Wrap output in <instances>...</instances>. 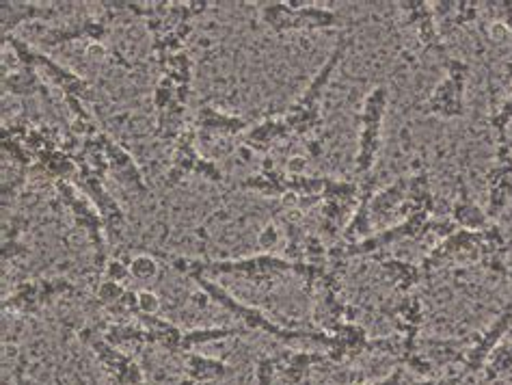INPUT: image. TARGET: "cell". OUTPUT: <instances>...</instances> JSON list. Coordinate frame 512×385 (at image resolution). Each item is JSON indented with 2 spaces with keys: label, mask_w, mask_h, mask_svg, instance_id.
I'll list each match as a JSON object with an SVG mask.
<instances>
[{
  "label": "cell",
  "mask_w": 512,
  "mask_h": 385,
  "mask_svg": "<svg viewBox=\"0 0 512 385\" xmlns=\"http://www.w3.org/2000/svg\"><path fill=\"white\" fill-rule=\"evenodd\" d=\"M193 87V61L186 50L167 59L160 68V78L154 87L152 104L156 111L154 137L165 143H175L186 126V109Z\"/></svg>",
  "instance_id": "obj_1"
},
{
  "label": "cell",
  "mask_w": 512,
  "mask_h": 385,
  "mask_svg": "<svg viewBox=\"0 0 512 385\" xmlns=\"http://www.w3.org/2000/svg\"><path fill=\"white\" fill-rule=\"evenodd\" d=\"M173 271L186 275L193 280L195 275L217 277V275H232L240 282L253 284L258 288H273L281 284L288 275H294V262L286 256H275L271 251H262L249 258H234V260H201V258H184V256H167L160 254Z\"/></svg>",
  "instance_id": "obj_2"
},
{
  "label": "cell",
  "mask_w": 512,
  "mask_h": 385,
  "mask_svg": "<svg viewBox=\"0 0 512 385\" xmlns=\"http://www.w3.org/2000/svg\"><path fill=\"white\" fill-rule=\"evenodd\" d=\"M353 42H355L353 35H344L340 42L335 44L329 59L322 63V68L316 72L312 81H309L307 89L290 104V109L284 115H281V117H284L286 126L290 128L292 137L307 139V137H312L314 132L320 130V126H322V98H325V91L331 83L335 70L340 68V63L346 59L348 50L353 48Z\"/></svg>",
  "instance_id": "obj_3"
},
{
  "label": "cell",
  "mask_w": 512,
  "mask_h": 385,
  "mask_svg": "<svg viewBox=\"0 0 512 385\" xmlns=\"http://www.w3.org/2000/svg\"><path fill=\"white\" fill-rule=\"evenodd\" d=\"M3 46L7 50H11V55L16 57L18 63L29 65V68H33L39 76H42V81L48 87L61 91L65 104L67 102H96L98 100L96 89H93V85L87 81L85 76L67 70L65 65H61L52 57H48L44 50L31 46L29 42H24V39H20L16 35L3 37Z\"/></svg>",
  "instance_id": "obj_4"
},
{
  "label": "cell",
  "mask_w": 512,
  "mask_h": 385,
  "mask_svg": "<svg viewBox=\"0 0 512 385\" xmlns=\"http://www.w3.org/2000/svg\"><path fill=\"white\" fill-rule=\"evenodd\" d=\"M193 282L201 290V295L210 299L212 303H217L219 308H223L227 314L238 318L242 327H247L249 331H262V334L273 336L281 342H294V340L296 342H312V344L316 342L318 331L281 327L275 321H271V316H268L264 310L253 308V305H247V303H240L236 297L229 295V292L221 284L210 280V277L195 275Z\"/></svg>",
  "instance_id": "obj_5"
},
{
  "label": "cell",
  "mask_w": 512,
  "mask_h": 385,
  "mask_svg": "<svg viewBox=\"0 0 512 385\" xmlns=\"http://www.w3.org/2000/svg\"><path fill=\"white\" fill-rule=\"evenodd\" d=\"M260 20L275 35L284 37L294 31H327L342 29V16L335 9L318 7L316 3L303 0H277V3H262Z\"/></svg>",
  "instance_id": "obj_6"
},
{
  "label": "cell",
  "mask_w": 512,
  "mask_h": 385,
  "mask_svg": "<svg viewBox=\"0 0 512 385\" xmlns=\"http://www.w3.org/2000/svg\"><path fill=\"white\" fill-rule=\"evenodd\" d=\"M389 106V91L385 85H379L368 91L363 98L359 113V145L355 154V171L361 178H368L376 165V156L381 150L383 119Z\"/></svg>",
  "instance_id": "obj_7"
},
{
  "label": "cell",
  "mask_w": 512,
  "mask_h": 385,
  "mask_svg": "<svg viewBox=\"0 0 512 385\" xmlns=\"http://www.w3.org/2000/svg\"><path fill=\"white\" fill-rule=\"evenodd\" d=\"M52 187H55L61 206L72 215L76 228L85 234L87 243L93 249V260H96L98 267H104L109 249H106V228L98 208L76 187L74 180H59Z\"/></svg>",
  "instance_id": "obj_8"
},
{
  "label": "cell",
  "mask_w": 512,
  "mask_h": 385,
  "mask_svg": "<svg viewBox=\"0 0 512 385\" xmlns=\"http://www.w3.org/2000/svg\"><path fill=\"white\" fill-rule=\"evenodd\" d=\"M78 288L67 277H35L13 286V290L0 303L5 314L37 316L59 297L76 295Z\"/></svg>",
  "instance_id": "obj_9"
},
{
  "label": "cell",
  "mask_w": 512,
  "mask_h": 385,
  "mask_svg": "<svg viewBox=\"0 0 512 385\" xmlns=\"http://www.w3.org/2000/svg\"><path fill=\"white\" fill-rule=\"evenodd\" d=\"M197 143L199 141H197L195 130L191 124H188V128L178 137V141L173 143L171 165H169L167 176H165V189L180 187V184L191 176L204 178L212 184H223L221 167L214 163L212 158H206L204 154H199Z\"/></svg>",
  "instance_id": "obj_10"
},
{
  "label": "cell",
  "mask_w": 512,
  "mask_h": 385,
  "mask_svg": "<svg viewBox=\"0 0 512 385\" xmlns=\"http://www.w3.org/2000/svg\"><path fill=\"white\" fill-rule=\"evenodd\" d=\"M446 78L433 89V94L420 106L422 115H433L441 119L465 117V87L469 81L471 68L463 59L448 57L441 61Z\"/></svg>",
  "instance_id": "obj_11"
},
{
  "label": "cell",
  "mask_w": 512,
  "mask_h": 385,
  "mask_svg": "<svg viewBox=\"0 0 512 385\" xmlns=\"http://www.w3.org/2000/svg\"><path fill=\"white\" fill-rule=\"evenodd\" d=\"M78 338L91 349L102 370L109 375L113 385H147L141 366L132 360V355L113 347L102 334L93 327H85L78 331Z\"/></svg>",
  "instance_id": "obj_12"
},
{
  "label": "cell",
  "mask_w": 512,
  "mask_h": 385,
  "mask_svg": "<svg viewBox=\"0 0 512 385\" xmlns=\"http://www.w3.org/2000/svg\"><path fill=\"white\" fill-rule=\"evenodd\" d=\"M482 245H484V230L469 232V230H454L448 236L441 238L433 249L428 251L422 260V269L426 277L439 269L452 267V264H480L482 260Z\"/></svg>",
  "instance_id": "obj_13"
},
{
  "label": "cell",
  "mask_w": 512,
  "mask_h": 385,
  "mask_svg": "<svg viewBox=\"0 0 512 385\" xmlns=\"http://www.w3.org/2000/svg\"><path fill=\"white\" fill-rule=\"evenodd\" d=\"M359 204V184L350 180H335L327 176V187L320 202V230L335 238L344 232Z\"/></svg>",
  "instance_id": "obj_14"
},
{
  "label": "cell",
  "mask_w": 512,
  "mask_h": 385,
  "mask_svg": "<svg viewBox=\"0 0 512 385\" xmlns=\"http://www.w3.org/2000/svg\"><path fill=\"white\" fill-rule=\"evenodd\" d=\"M510 329H512V303L506 305V308L497 314L495 321L487 329H484L482 334H478L474 342L467 344V351L461 360V364H463L461 373L448 381H441V385H454V383H461L463 379H467L471 375H478L480 370H484V364H487L489 355L495 351L497 344H500L508 336Z\"/></svg>",
  "instance_id": "obj_15"
},
{
  "label": "cell",
  "mask_w": 512,
  "mask_h": 385,
  "mask_svg": "<svg viewBox=\"0 0 512 385\" xmlns=\"http://www.w3.org/2000/svg\"><path fill=\"white\" fill-rule=\"evenodd\" d=\"M76 187L83 191L89 199L91 204L98 208L100 217L104 221V228H106V236L109 238H121L124 234L128 219H126V212L121 208V204L115 199V195H111V191L106 189V176L96 174V171H89V169H78V176H76Z\"/></svg>",
  "instance_id": "obj_16"
},
{
  "label": "cell",
  "mask_w": 512,
  "mask_h": 385,
  "mask_svg": "<svg viewBox=\"0 0 512 385\" xmlns=\"http://www.w3.org/2000/svg\"><path fill=\"white\" fill-rule=\"evenodd\" d=\"M111 26L113 22L100 13V16H83L57 26H46V29L37 31V37L48 48H59L70 42H78V39H83L87 44H104V39L111 35Z\"/></svg>",
  "instance_id": "obj_17"
},
{
  "label": "cell",
  "mask_w": 512,
  "mask_h": 385,
  "mask_svg": "<svg viewBox=\"0 0 512 385\" xmlns=\"http://www.w3.org/2000/svg\"><path fill=\"white\" fill-rule=\"evenodd\" d=\"M76 3H0V37H9L26 22H52L70 16Z\"/></svg>",
  "instance_id": "obj_18"
},
{
  "label": "cell",
  "mask_w": 512,
  "mask_h": 385,
  "mask_svg": "<svg viewBox=\"0 0 512 385\" xmlns=\"http://www.w3.org/2000/svg\"><path fill=\"white\" fill-rule=\"evenodd\" d=\"M100 141H102V152H104L106 169H109V176H113L115 182L128 191H134L139 195L150 193V184H147L145 174L124 145L106 135V132H100Z\"/></svg>",
  "instance_id": "obj_19"
},
{
  "label": "cell",
  "mask_w": 512,
  "mask_h": 385,
  "mask_svg": "<svg viewBox=\"0 0 512 385\" xmlns=\"http://www.w3.org/2000/svg\"><path fill=\"white\" fill-rule=\"evenodd\" d=\"M396 5L404 13V18H407V24L415 31L417 39H420V46L426 52H433L441 61H446L450 55L446 44H443V35L439 31L433 5L426 3V0H402V3Z\"/></svg>",
  "instance_id": "obj_20"
},
{
  "label": "cell",
  "mask_w": 512,
  "mask_h": 385,
  "mask_svg": "<svg viewBox=\"0 0 512 385\" xmlns=\"http://www.w3.org/2000/svg\"><path fill=\"white\" fill-rule=\"evenodd\" d=\"M320 347L331 364H344L355 360L361 353H370L372 340L361 325H357L355 321H344L331 334L322 336Z\"/></svg>",
  "instance_id": "obj_21"
},
{
  "label": "cell",
  "mask_w": 512,
  "mask_h": 385,
  "mask_svg": "<svg viewBox=\"0 0 512 385\" xmlns=\"http://www.w3.org/2000/svg\"><path fill=\"white\" fill-rule=\"evenodd\" d=\"M487 215L495 221L512 202V143L500 141L495 154V165L487 174Z\"/></svg>",
  "instance_id": "obj_22"
},
{
  "label": "cell",
  "mask_w": 512,
  "mask_h": 385,
  "mask_svg": "<svg viewBox=\"0 0 512 385\" xmlns=\"http://www.w3.org/2000/svg\"><path fill=\"white\" fill-rule=\"evenodd\" d=\"M197 141L210 145L212 141L217 139H232V137H242L245 132L251 128L245 117L240 115H232L214 109V106H201L197 111L195 119L191 122Z\"/></svg>",
  "instance_id": "obj_23"
},
{
  "label": "cell",
  "mask_w": 512,
  "mask_h": 385,
  "mask_svg": "<svg viewBox=\"0 0 512 385\" xmlns=\"http://www.w3.org/2000/svg\"><path fill=\"white\" fill-rule=\"evenodd\" d=\"M292 137L290 128L286 126L284 117H268L264 122L251 126L245 135L240 137V150L249 154H268L273 152L277 145L288 141Z\"/></svg>",
  "instance_id": "obj_24"
},
{
  "label": "cell",
  "mask_w": 512,
  "mask_h": 385,
  "mask_svg": "<svg viewBox=\"0 0 512 385\" xmlns=\"http://www.w3.org/2000/svg\"><path fill=\"white\" fill-rule=\"evenodd\" d=\"M9 55V52H7ZM11 57L13 68L9 65H3V91L5 94H11L16 98H35L39 96L42 100H46L48 104L52 102L50 98V87L42 81L39 76L29 65H22L16 61V57Z\"/></svg>",
  "instance_id": "obj_25"
},
{
  "label": "cell",
  "mask_w": 512,
  "mask_h": 385,
  "mask_svg": "<svg viewBox=\"0 0 512 385\" xmlns=\"http://www.w3.org/2000/svg\"><path fill=\"white\" fill-rule=\"evenodd\" d=\"M374 178L368 176L361 180V187H359V204L353 212V217L346 223V228L342 232V241L348 245H355L366 241L374 234V223H372V212H370V204H372V197H374Z\"/></svg>",
  "instance_id": "obj_26"
},
{
  "label": "cell",
  "mask_w": 512,
  "mask_h": 385,
  "mask_svg": "<svg viewBox=\"0 0 512 385\" xmlns=\"http://www.w3.org/2000/svg\"><path fill=\"white\" fill-rule=\"evenodd\" d=\"M325 362H329L327 355L314 351H284L275 355L277 377L284 385H301L318 364Z\"/></svg>",
  "instance_id": "obj_27"
},
{
  "label": "cell",
  "mask_w": 512,
  "mask_h": 385,
  "mask_svg": "<svg viewBox=\"0 0 512 385\" xmlns=\"http://www.w3.org/2000/svg\"><path fill=\"white\" fill-rule=\"evenodd\" d=\"M232 373H234V368L227 366L223 360L193 351V353L184 355L182 385H206V383H214V381H223Z\"/></svg>",
  "instance_id": "obj_28"
},
{
  "label": "cell",
  "mask_w": 512,
  "mask_h": 385,
  "mask_svg": "<svg viewBox=\"0 0 512 385\" xmlns=\"http://www.w3.org/2000/svg\"><path fill=\"white\" fill-rule=\"evenodd\" d=\"M407 193H409V176H402L394 184H389V187L374 193L372 204H370L374 228L376 225H385L394 215H400L404 202H407Z\"/></svg>",
  "instance_id": "obj_29"
},
{
  "label": "cell",
  "mask_w": 512,
  "mask_h": 385,
  "mask_svg": "<svg viewBox=\"0 0 512 385\" xmlns=\"http://www.w3.org/2000/svg\"><path fill=\"white\" fill-rule=\"evenodd\" d=\"M450 212H452V223L456 225L458 230L482 232V230H487L489 225L495 223V221L489 219L487 210L476 204V199L471 197V193L467 191L463 180H461V191H458V197L454 199Z\"/></svg>",
  "instance_id": "obj_30"
},
{
  "label": "cell",
  "mask_w": 512,
  "mask_h": 385,
  "mask_svg": "<svg viewBox=\"0 0 512 385\" xmlns=\"http://www.w3.org/2000/svg\"><path fill=\"white\" fill-rule=\"evenodd\" d=\"M240 191H253L264 197H284L288 195V174L275 167L271 158H266L262 163V169L255 176H249L238 182Z\"/></svg>",
  "instance_id": "obj_31"
},
{
  "label": "cell",
  "mask_w": 512,
  "mask_h": 385,
  "mask_svg": "<svg viewBox=\"0 0 512 385\" xmlns=\"http://www.w3.org/2000/svg\"><path fill=\"white\" fill-rule=\"evenodd\" d=\"M137 321L145 327L147 336H150V344L154 347L165 349L171 355H182V344H184V331L171 321L156 316H137Z\"/></svg>",
  "instance_id": "obj_32"
},
{
  "label": "cell",
  "mask_w": 512,
  "mask_h": 385,
  "mask_svg": "<svg viewBox=\"0 0 512 385\" xmlns=\"http://www.w3.org/2000/svg\"><path fill=\"white\" fill-rule=\"evenodd\" d=\"M376 260H379L383 273L389 277V282L394 284V290L402 292V295L426 280V273L422 269V264L417 267V264H413V262L389 258V256H383V254H376Z\"/></svg>",
  "instance_id": "obj_33"
},
{
  "label": "cell",
  "mask_w": 512,
  "mask_h": 385,
  "mask_svg": "<svg viewBox=\"0 0 512 385\" xmlns=\"http://www.w3.org/2000/svg\"><path fill=\"white\" fill-rule=\"evenodd\" d=\"M106 340H109L113 347L117 349H134L141 351L143 347L150 344V336H147L145 327L139 321H128V323H111L109 327L104 329L102 334Z\"/></svg>",
  "instance_id": "obj_34"
},
{
  "label": "cell",
  "mask_w": 512,
  "mask_h": 385,
  "mask_svg": "<svg viewBox=\"0 0 512 385\" xmlns=\"http://www.w3.org/2000/svg\"><path fill=\"white\" fill-rule=\"evenodd\" d=\"M26 225H29V221H26L22 215H16L11 219L9 225H5V232H3V247H0V258H3V264H9V262H16V260H22L31 254L29 247H26L20 236L24 232Z\"/></svg>",
  "instance_id": "obj_35"
},
{
  "label": "cell",
  "mask_w": 512,
  "mask_h": 385,
  "mask_svg": "<svg viewBox=\"0 0 512 385\" xmlns=\"http://www.w3.org/2000/svg\"><path fill=\"white\" fill-rule=\"evenodd\" d=\"M508 370H512V340H502L497 344L495 351L489 355L487 364H484V381L493 383L500 379L502 375H506Z\"/></svg>",
  "instance_id": "obj_36"
},
{
  "label": "cell",
  "mask_w": 512,
  "mask_h": 385,
  "mask_svg": "<svg viewBox=\"0 0 512 385\" xmlns=\"http://www.w3.org/2000/svg\"><path fill=\"white\" fill-rule=\"evenodd\" d=\"M128 264H130L132 280H137V282H150L158 275V262L147 254L134 256Z\"/></svg>",
  "instance_id": "obj_37"
},
{
  "label": "cell",
  "mask_w": 512,
  "mask_h": 385,
  "mask_svg": "<svg viewBox=\"0 0 512 385\" xmlns=\"http://www.w3.org/2000/svg\"><path fill=\"white\" fill-rule=\"evenodd\" d=\"M489 124L497 132V139L508 141V126L512 124V94L502 102L500 109L493 111Z\"/></svg>",
  "instance_id": "obj_38"
},
{
  "label": "cell",
  "mask_w": 512,
  "mask_h": 385,
  "mask_svg": "<svg viewBox=\"0 0 512 385\" xmlns=\"http://www.w3.org/2000/svg\"><path fill=\"white\" fill-rule=\"evenodd\" d=\"M128 288H126V284H121V282H113V280H106V277H102V282H100V286H98V290H96V299H98V305L102 310H106V308H111V305L124 295Z\"/></svg>",
  "instance_id": "obj_39"
},
{
  "label": "cell",
  "mask_w": 512,
  "mask_h": 385,
  "mask_svg": "<svg viewBox=\"0 0 512 385\" xmlns=\"http://www.w3.org/2000/svg\"><path fill=\"white\" fill-rule=\"evenodd\" d=\"M130 262V260H128ZM126 260H109L104 264V275L106 280H113V282H121L126 284L130 280V264Z\"/></svg>",
  "instance_id": "obj_40"
},
{
  "label": "cell",
  "mask_w": 512,
  "mask_h": 385,
  "mask_svg": "<svg viewBox=\"0 0 512 385\" xmlns=\"http://www.w3.org/2000/svg\"><path fill=\"white\" fill-rule=\"evenodd\" d=\"M160 299L152 290H139V316H156L160 312Z\"/></svg>",
  "instance_id": "obj_41"
},
{
  "label": "cell",
  "mask_w": 512,
  "mask_h": 385,
  "mask_svg": "<svg viewBox=\"0 0 512 385\" xmlns=\"http://www.w3.org/2000/svg\"><path fill=\"white\" fill-rule=\"evenodd\" d=\"M277 243H279V228L275 223H268L258 236V245L262 249H268V247H275Z\"/></svg>",
  "instance_id": "obj_42"
},
{
  "label": "cell",
  "mask_w": 512,
  "mask_h": 385,
  "mask_svg": "<svg viewBox=\"0 0 512 385\" xmlns=\"http://www.w3.org/2000/svg\"><path fill=\"white\" fill-rule=\"evenodd\" d=\"M26 368H29V357L20 355L18 364H16V379H13V385H33L29 375H26Z\"/></svg>",
  "instance_id": "obj_43"
},
{
  "label": "cell",
  "mask_w": 512,
  "mask_h": 385,
  "mask_svg": "<svg viewBox=\"0 0 512 385\" xmlns=\"http://www.w3.org/2000/svg\"><path fill=\"white\" fill-rule=\"evenodd\" d=\"M85 52L91 59H104L109 55V48H106V44H87Z\"/></svg>",
  "instance_id": "obj_44"
},
{
  "label": "cell",
  "mask_w": 512,
  "mask_h": 385,
  "mask_svg": "<svg viewBox=\"0 0 512 385\" xmlns=\"http://www.w3.org/2000/svg\"><path fill=\"white\" fill-rule=\"evenodd\" d=\"M305 167H307L305 158L294 156V158H290V163H288V174H305Z\"/></svg>",
  "instance_id": "obj_45"
},
{
  "label": "cell",
  "mask_w": 512,
  "mask_h": 385,
  "mask_svg": "<svg viewBox=\"0 0 512 385\" xmlns=\"http://www.w3.org/2000/svg\"><path fill=\"white\" fill-rule=\"evenodd\" d=\"M402 379H404V368L398 366L392 375H387L381 383H376V385H402Z\"/></svg>",
  "instance_id": "obj_46"
},
{
  "label": "cell",
  "mask_w": 512,
  "mask_h": 385,
  "mask_svg": "<svg viewBox=\"0 0 512 385\" xmlns=\"http://www.w3.org/2000/svg\"><path fill=\"white\" fill-rule=\"evenodd\" d=\"M348 385H374V383H366V381H359V383H348Z\"/></svg>",
  "instance_id": "obj_47"
},
{
  "label": "cell",
  "mask_w": 512,
  "mask_h": 385,
  "mask_svg": "<svg viewBox=\"0 0 512 385\" xmlns=\"http://www.w3.org/2000/svg\"><path fill=\"white\" fill-rule=\"evenodd\" d=\"M510 33H512V29H510Z\"/></svg>",
  "instance_id": "obj_48"
}]
</instances>
